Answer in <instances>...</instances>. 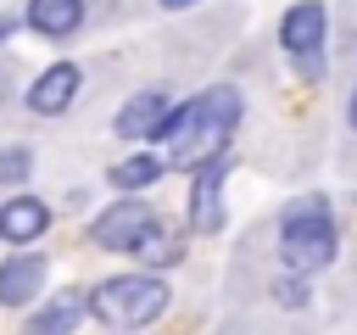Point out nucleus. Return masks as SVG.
<instances>
[{"instance_id":"nucleus-11","label":"nucleus","mask_w":357,"mask_h":335,"mask_svg":"<svg viewBox=\"0 0 357 335\" xmlns=\"http://www.w3.org/2000/svg\"><path fill=\"white\" fill-rule=\"evenodd\" d=\"M84 307H89V296H78V290H67V296H56L33 324H28V335H73V324L84 318Z\"/></svg>"},{"instance_id":"nucleus-3","label":"nucleus","mask_w":357,"mask_h":335,"mask_svg":"<svg viewBox=\"0 0 357 335\" xmlns=\"http://www.w3.org/2000/svg\"><path fill=\"white\" fill-rule=\"evenodd\" d=\"M162 307H167V285L151 279V274H123V279H106V285L89 290V313L117 324V329H139Z\"/></svg>"},{"instance_id":"nucleus-14","label":"nucleus","mask_w":357,"mask_h":335,"mask_svg":"<svg viewBox=\"0 0 357 335\" xmlns=\"http://www.w3.org/2000/svg\"><path fill=\"white\" fill-rule=\"evenodd\" d=\"M156 173H162L156 156H123V162H112V184L117 190H145Z\"/></svg>"},{"instance_id":"nucleus-15","label":"nucleus","mask_w":357,"mask_h":335,"mask_svg":"<svg viewBox=\"0 0 357 335\" xmlns=\"http://www.w3.org/2000/svg\"><path fill=\"white\" fill-rule=\"evenodd\" d=\"M28 168H33V156H28L22 145L0 151V179H6V184H22V179H28Z\"/></svg>"},{"instance_id":"nucleus-12","label":"nucleus","mask_w":357,"mask_h":335,"mask_svg":"<svg viewBox=\"0 0 357 335\" xmlns=\"http://www.w3.org/2000/svg\"><path fill=\"white\" fill-rule=\"evenodd\" d=\"M84 17V0H28V22L39 34H73Z\"/></svg>"},{"instance_id":"nucleus-2","label":"nucleus","mask_w":357,"mask_h":335,"mask_svg":"<svg viewBox=\"0 0 357 335\" xmlns=\"http://www.w3.org/2000/svg\"><path fill=\"white\" fill-rule=\"evenodd\" d=\"M279 257L290 274H318L329 257H335V223L324 212V201H296L284 212V229H279Z\"/></svg>"},{"instance_id":"nucleus-5","label":"nucleus","mask_w":357,"mask_h":335,"mask_svg":"<svg viewBox=\"0 0 357 335\" xmlns=\"http://www.w3.org/2000/svg\"><path fill=\"white\" fill-rule=\"evenodd\" d=\"M167 117H173V100H167L162 89H145V95H134V100L117 112V134H123V140H162Z\"/></svg>"},{"instance_id":"nucleus-8","label":"nucleus","mask_w":357,"mask_h":335,"mask_svg":"<svg viewBox=\"0 0 357 335\" xmlns=\"http://www.w3.org/2000/svg\"><path fill=\"white\" fill-rule=\"evenodd\" d=\"M279 45H284L290 56H318V45H324V6H318V0L290 6L284 22H279Z\"/></svg>"},{"instance_id":"nucleus-4","label":"nucleus","mask_w":357,"mask_h":335,"mask_svg":"<svg viewBox=\"0 0 357 335\" xmlns=\"http://www.w3.org/2000/svg\"><path fill=\"white\" fill-rule=\"evenodd\" d=\"M145 229H151V207H145V201H117V207H106V212L89 223V240L106 246V251H134Z\"/></svg>"},{"instance_id":"nucleus-1","label":"nucleus","mask_w":357,"mask_h":335,"mask_svg":"<svg viewBox=\"0 0 357 335\" xmlns=\"http://www.w3.org/2000/svg\"><path fill=\"white\" fill-rule=\"evenodd\" d=\"M234 123H240V89H234V84H218V89L184 100V106L167 117L162 145L173 151L178 168H201V162H212V156L223 151V140H229Z\"/></svg>"},{"instance_id":"nucleus-16","label":"nucleus","mask_w":357,"mask_h":335,"mask_svg":"<svg viewBox=\"0 0 357 335\" xmlns=\"http://www.w3.org/2000/svg\"><path fill=\"white\" fill-rule=\"evenodd\" d=\"M279 302H284V307H301V302H307V285H301V279H279Z\"/></svg>"},{"instance_id":"nucleus-10","label":"nucleus","mask_w":357,"mask_h":335,"mask_svg":"<svg viewBox=\"0 0 357 335\" xmlns=\"http://www.w3.org/2000/svg\"><path fill=\"white\" fill-rule=\"evenodd\" d=\"M45 223H50V212H45V201H33V195H11V201L0 207V240H11V246L39 240Z\"/></svg>"},{"instance_id":"nucleus-6","label":"nucleus","mask_w":357,"mask_h":335,"mask_svg":"<svg viewBox=\"0 0 357 335\" xmlns=\"http://www.w3.org/2000/svg\"><path fill=\"white\" fill-rule=\"evenodd\" d=\"M190 223H195L201 234H218V229H223V156H212V162H201V168H195Z\"/></svg>"},{"instance_id":"nucleus-13","label":"nucleus","mask_w":357,"mask_h":335,"mask_svg":"<svg viewBox=\"0 0 357 335\" xmlns=\"http://www.w3.org/2000/svg\"><path fill=\"white\" fill-rule=\"evenodd\" d=\"M178 251H184V246H178L167 229H156V223H151V229L139 234V246H134V257H139V262H151V268H167V262H178Z\"/></svg>"},{"instance_id":"nucleus-7","label":"nucleus","mask_w":357,"mask_h":335,"mask_svg":"<svg viewBox=\"0 0 357 335\" xmlns=\"http://www.w3.org/2000/svg\"><path fill=\"white\" fill-rule=\"evenodd\" d=\"M78 84H84V73H78L73 61H56V67H45V73L33 78V89H28V106H33L39 117H56V112H67V106H73Z\"/></svg>"},{"instance_id":"nucleus-18","label":"nucleus","mask_w":357,"mask_h":335,"mask_svg":"<svg viewBox=\"0 0 357 335\" xmlns=\"http://www.w3.org/2000/svg\"><path fill=\"white\" fill-rule=\"evenodd\" d=\"M346 117H351V128H357V89H351V100H346Z\"/></svg>"},{"instance_id":"nucleus-17","label":"nucleus","mask_w":357,"mask_h":335,"mask_svg":"<svg viewBox=\"0 0 357 335\" xmlns=\"http://www.w3.org/2000/svg\"><path fill=\"white\" fill-rule=\"evenodd\" d=\"M11 28H17V22H11V17H0V45L11 39Z\"/></svg>"},{"instance_id":"nucleus-19","label":"nucleus","mask_w":357,"mask_h":335,"mask_svg":"<svg viewBox=\"0 0 357 335\" xmlns=\"http://www.w3.org/2000/svg\"><path fill=\"white\" fill-rule=\"evenodd\" d=\"M162 6H167V11H178V6H195V0H162Z\"/></svg>"},{"instance_id":"nucleus-9","label":"nucleus","mask_w":357,"mask_h":335,"mask_svg":"<svg viewBox=\"0 0 357 335\" xmlns=\"http://www.w3.org/2000/svg\"><path fill=\"white\" fill-rule=\"evenodd\" d=\"M39 290H45V257L22 251V257L0 262V307H22V302H33Z\"/></svg>"}]
</instances>
